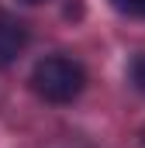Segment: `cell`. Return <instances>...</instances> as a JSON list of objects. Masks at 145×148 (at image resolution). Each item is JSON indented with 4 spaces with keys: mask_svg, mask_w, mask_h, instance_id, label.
<instances>
[{
    "mask_svg": "<svg viewBox=\"0 0 145 148\" xmlns=\"http://www.w3.org/2000/svg\"><path fill=\"white\" fill-rule=\"evenodd\" d=\"M28 31L17 17H10L7 10H0V66H7L10 59H17V52L24 48Z\"/></svg>",
    "mask_w": 145,
    "mask_h": 148,
    "instance_id": "2",
    "label": "cell"
},
{
    "mask_svg": "<svg viewBox=\"0 0 145 148\" xmlns=\"http://www.w3.org/2000/svg\"><path fill=\"white\" fill-rule=\"evenodd\" d=\"M83 86H86L83 66L66 55H48L31 69V90L48 103H69L83 93Z\"/></svg>",
    "mask_w": 145,
    "mask_h": 148,
    "instance_id": "1",
    "label": "cell"
},
{
    "mask_svg": "<svg viewBox=\"0 0 145 148\" xmlns=\"http://www.w3.org/2000/svg\"><path fill=\"white\" fill-rule=\"evenodd\" d=\"M121 14H131V17H145V0H110Z\"/></svg>",
    "mask_w": 145,
    "mask_h": 148,
    "instance_id": "4",
    "label": "cell"
},
{
    "mask_svg": "<svg viewBox=\"0 0 145 148\" xmlns=\"http://www.w3.org/2000/svg\"><path fill=\"white\" fill-rule=\"evenodd\" d=\"M24 3H41V0H24Z\"/></svg>",
    "mask_w": 145,
    "mask_h": 148,
    "instance_id": "5",
    "label": "cell"
},
{
    "mask_svg": "<svg viewBox=\"0 0 145 148\" xmlns=\"http://www.w3.org/2000/svg\"><path fill=\"white\" fill-rule=\"evenodd\" d=\"M128 76H131V83H135V86L145 93V52L131 59V66H128Z\"/></svg>",
    "mask_w": 145,
    "mask_h": 148,
    "instance_id": "3",
    "label": "cell"
}]
</instances>
